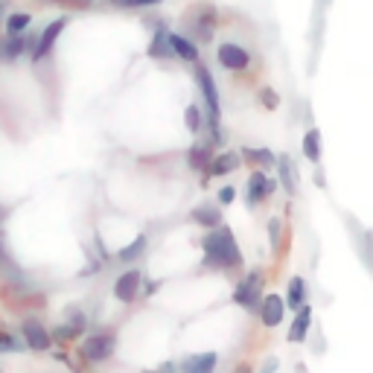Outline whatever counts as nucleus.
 Returning a JSON list of instances; mask_svg holds the SVG:
<instances>
[{
  "label": "nucleus",
  "mask_w": 373,
  "mask_h": 373,
  "mask_svg": "<svg viewBox=\"0 0 373 373\" xmlns=\"http://www.w3.org/2000/svg\"><path fill=\"white\" fill-rule=\"evenodd\" d=\"M204 254H207L210 263H216V266H225V268L239 266V248H236L228 228H222L219 233L204 236Z\"/></svg>",
  "instance_id": "f257e3e1"
},
{
  "label": "nucleus",
  "mask_w": 373,
  "mask_h": 373,
  "mask_svg": "<svg viewBox=\"0 0 373 373\" xmlns=\"http://www.w3.org/2000/svg\"><path fill=\"white\" fill-rule=\"evenodd\" d=\"M186 23H190V30L198 32V41H207L210 35H213V27H216V12L210 6H193L186 12Z\"/></svg>",
  "instance_id": "f03ea898"
},
{
  "label": "nucleus",
  "mask_w": 373,
  "mask_h": 373,
  "mask_svg": "<svg viewBox=\"0 0 373 373\" xmlns=\"http://www.w3.org/2000/svg\"><path fill=\"white\" fill-rule=\"evenodd\" d=\"M233 297H236V303L245 306V309H254V306L263 303V277H259V271H254L248 280H242Z\"/></svg>",
  "instance_id": "7ed1b4c3"
},
{
  "label": "nucleus",
  "mask_w": 373,
  "mask_h": 373,
  "mask_svg": "<svg viewBox=\"0 0 373 373\" xmlns=\"http://www.w3.org/2000/svg\"><path fill=\"white\" fill-rule=\"evenodd\" d=\"M195 79H198V85H202V91H204L207 108H210V120L216 122V117H219V91H216V82H213V76H210L204 67H198Z\"/></svg>",
  "instance_id": "20e7f679"
},
{
  "label": "nucleus",
  "mask_w": 373,
  "mask_h": 373,
  "mask_svg": "<svg viewBox=\"0 0 373 373\" xmlns=\"http://www.w3.org/2000/svg\"><path fill=\"white\" fill-rule=\"evenodd\" d=\"M114 350V339L111 335H91L88 341H85V356L91 359V362H103V359L111 356Z\"/></svg>",
  "instance_id": "39448f33"
},
{
  "label": "nucleus",
  "mask_w": 373,
  "mask_h": 373,
  "mask_svg": "<svg viewBox=\"0 0 373 373\" xmlns=\"http://www.w3.org/2000/svg\"><path fill=\"white\" fill-rule=\"evenodd\" d=\"M138 286H140V275H138V271H129V275H120V277H117V286H114L117 301H122V303H131V301H134V295H138Z\"/></svg>",
  "instance_id": "423d86ee"
},
{
  "label": "nucleus",
  "mask_w": 373,
  "mask_h": 373,
  "mask_svg": "<svg viewBox=\"0 0 373 373\" xmlns=\"http://www.w3.org/2000/svg\"><path fill=\"white\" fill-rule=\"evenodd\" d=\"M219 61L231 70H242V67H248V53L236 44H222L219 47Z\"/></svg>",
  "instance_id": "0eeeda50"
},
{
  "label": "nucleus",
  "mask_w": 373,
  "mask_h": 373,
  "mask_svg": "<svg viewBox=\"0 0 373 373\" xmlns=\"http://www.w3.org/2000/svg\"><path fill=\"white\" fill-rule=\"evenodd\" d=\"M67 27V18H58V21H53L50 27L41 32V41H39V47H35V58H41V56H47L50 50H53V44H56V39L61 35V30Z\"/></svg>",
  "instance_id": "6e6552de"
},
{
  "label": "nucleus",
  "mask_w": 373,
  "mask_h": 373,
  "mask_svg": "<svg viewBox=\"0 0 373 373\" xmlns=\"http://www.w3.org/2000/svg\"><path fill=\"white\" fill-rule=\"evenodd\" d=\"M23 339H27V344L32 347V350H47L50 347V335L44 332V327L39 324V321H27V324H23Z\"/></svg>",
  "instance_id": "1a4fd4ad"
},
{
  "label": "nucleus",
  "mask_w": 373,
  "mask_h": 373,
  "mask_svg": "<svg viewBox=\"0 0 373 373\" xmlns=\"http://www.w3.org/2000/svg\"><path fill=\"white\" fill-rule=\"evenodd\" d=\"M271 190H275V181L266 178L263 172H254L251 181H248V198H251L254 204H257V202H263V198H266Z\"/></svg>",
  "instance_id": "9d476101"
},
{
  "label": "nucleus",
  "mask_w": 373,
  "mask_h": 373,
  "mask_svg": "<svg viewBox=\"0 0 373 373\" xmlns=\"http://www.w3.org/2000/svg\"><path fill=\"white\" fill-rule=\"evenodd\" d=\"M259 315H263V324L266 327H277L280 321H283V301H280L277 295H268L266 301H263V312H259Z\"/></svg>",
  "instance_id": "9b49d317"
},
{
  "label": "nucleus",
  "mask_w": 373,
  "mask_h": 373,
  "mask_svg": "<svg viewBox=\"0 0 373 373\" xmlns=\"http://www.w3.org/2000/svg\"><path fill=\"white\" fill-rule=\"evenodd\" d=\"M309 318H312V312H309V306H301V312H297L295 324H292V330H289V341H303V339H306Z\"/></svg>",
  "instance_id": "f8f14e48"
},
{
  "label": "nucleus",
  "mask_w": 373,
  "mask_h": 373,
  "mask_svg": "<svg viewBox=\"0 0 373 373\" xmlns=\"http://www.w3.org/2000/svg\"><path fill=\"white\" fill-rule=\"evenodd\" d=\"M169 47H172V53H178V56L186 58V61H195V56H198L195 44L186 41V39H181V35H169Z\"/></svg>",
  "instance_id": "ddd939ff"
},
{
  "label": "nucleus",
  "mask_w": 373,
  "mask_h": 373,
  "mask_svg": "<svg viewBox=\"0 0 373 373\" xmlns=\"http://www.w3.org/2000/svg\"><path fill=\"white\" fill-rule=\"evenodd\" d=\"M277 169H280L283 186H286L289 193H295V190H297V172H295V167H292V160H289V158H280V160H277Z\"/></svg>",
  "instance_id": "4468645a"
},
{
  "label": "nucleus",
  "mask_w": 373,
  "mask_h": 373,
  "mask_svg": "<svg viewBox=\"0 0 373 373\" xmlns=\"http://www.w3.org/2000/svg\"><path fill=\"white\" fill-rule=\"evenodd\" d=\"M216 365V356L213 353H207V356H193V359H186L184 362V370H190V373H210Z\"/></svg>",
  "instance_id": "2eb2a0df"
},
{
  "label": "nucleus",
  "mask_w": 373,
  "mask_h": 373,
  "mask_svg": "<svg viewBox=\"0 0 373 373\" xmlns=\"http://www.w3.org/2000/svg\"><path fill=\"white\" fill-rule=\"evenodd\" d=\"M193 219L198 222V225H204V228H216L219 222H222L219 210H213V207H195L193 210Z\"/></svg>",
  "instance_id": "dca6fc26"
},
{
  "label": "nucleus",
  "mask_w": 373,
  "mask_h": 373,
  "mask_svg": "<svg viewBox=\"0 0 373 373\" xmlns=\"http://www.w3.org/2000/svg\"><path fill=\"white\" fill-rule=\"evenodd\" d=\"M303 155L309 160H318L321 158V131L318 129L306 131V138H303Z\"/></svg>",
  "instance_id": "f3484780"
},
{
  "label": "nucleus",
  "mask_w": 373,
  "mask_h": 373,
  "mask_svg": "<svg viewBox=\"0 0 373 373\" xmlns=\"http://www.w3.org/2000/svg\"><path fill=\"white\" fill-rule=\"evenodd\" d=\"M172 53V47H169V35L167 32H160L158 39H155V44L149 47V56H158V58H167Z\"/></svg>",
  "instance_id": "a211bd4d"
},
{
  "label": "nucleus",
  "mask_w": 373,
  "mask_h": 373,
  "mask_svg": "<svg viewBox=\"0 0 373 373\" xmlns=\"http://www.w3.org/2000/svg\"><path fill=\"white\" fill-rule=\"evenodd\" d=\"M143 251H146V236H138L129 248H122V251H120V259H126V263H129V259H138Z\"/></svg>",
  "instance_id": "6ab92c4d"
},
{
  "label": "nucleus",
  "mask_w": 373,
  "mask_h": 373,
  "mask_svg": "<svg viewBox=\"0 0 373 373\" xmlns=\"http://www.w3.org/2000/svg\"><path fill=\"white\" fill-rule=\"evenodd\" d=\"M21 50H23L21 39H6L3 44H0V58H18Z\"/></svg>",
  "instance_id": "aec40b11"
},
{
  "label": "nucleus",
  "mask_w": 373,
  "mask_h": 373,
  "mask_svg": "<svg viewBox=\"0 0 373 373\" xmlns=\"http://www.w3.org/2000/svg\"><path fill=\"white\" fill-rule=\"evenodd\" d=\"M289 303H292V306H303V280H301V277H292V286H289Z\"/></svg>",
  "instance_id": "412c9836"
},
{
  "label": "nucleus",
  "mask_w": 373,
  "mask_h": 373,
  "mask_svg": "<svg viewBox=\"0 0 373 373\" xmlns=\"http://www.w3.org/2000/svg\"><path fill=\"white\" fill-rule=\"evenodd\" d=\"M30 23V15H23V12H18V15H9V21H6V30H9V35H18L23 27Z\"/></svg>",
  "instance_id": "4be33fe9"
},
{
  "label": "nucleus",
  "mask_w": 373,
  "mask_h": 373,
  "mask_svg": "<svg viewBox=\"0 0 373 373\" xmlns=\"http://www.w3.org/2000/svg\"><path fill=\"white\" fill-rule=\"evenodd\" d=\"M231 169H236V155H222V158L213 160V172H216V175H222V172H231Z\"/></svg>",
  "instance_id": "5701e85b"
},
{
  "label": "nucleus",
  "mask_w": 373,
  "mask_h": 373,
  "mask_svg": "<svg viewBox=\"0 0 373 373\" xmlns=\"http://www.w3.org/2000/svg\"><path fill=\"white\" fill-rule=\"evenodd\" d=\"M248 160H257V164H275V155L266 152V149H245Z\"/></svg>",
  "instance_id": "b1692460"
},
{
  "label": "nucleus",
  "mask_w": 373,
  "mask_h": 373,
  "mask_svg": "<svg viewBox=\"0 0 373 373\" xmlns=\"http://www.w3.org/2000/svg\"><path fill=\"white\" fill-rule=\"evenodd\" d=\"M198 126H202V114H198L195 105H190V108H186V129L198 131Z\"/></svg>",
  "instance_id": "393cba45"
},
{
  "label": "nucleus",
  "mask_w": 373,
  "mask_h": 373,
  "mask_svg": "<svg viewBox=\"0 0 373 373\" xmlns=\"http://www.w3.org/2000/svg\"><path fill=\"white\" fill-rule=\"evenodd\" d=\"M204 160H210V155H207V149H193V152H190V167L193 169H198V167H204Z\"/></svg>",
  "instance_id": "a878e982"
},
{
  "label": "nucleus",
  "mask_w": 373,
  "mask_h": 373,
  "mask_svg": "<svg viewBox=\"0 0 373 373\" xmlns=\"http://www.w3.org/2000/svg\"><path fill=\"white\" fill-rule=\"evenodd\" d=\"M259 99H263V105H266V108H277V103H280L277 94L271 91V88H266V91H263V96H259Z\"/></svg>",
  "instance_id": "bb28decb"
},
{
  "label": "nucleus",
  "mask_w": 373,
  "mask_h": 373,
  "mask_svg": "<svg viewBox=\"0 0 373 373\" xmlns=\"http://www.w3.org/2000/svg\"><path fill=\"white\" fill-rule=\"evenodd\" d=\"M117 6H146V3H158V0H114Z\"/></svg>",
  "instance_id": "cd10ccee"
},
{
  "label": "nucleus",
  "mask_w": 373,
  "mask_h": 373,
  "mask_svg": "<svg viewBox=\"0 0 373 373\" xmlns=\"http://www.w3.org/2000/svg\"><path fill=\"white\" fill-rule=\"evenodd\" d=\"M219 198H222V202H225V204H228V202H233V190H231V186H225V190H222V195H219Z\"/></svg>",
  "instance_id": "c85d7f7f"
},
{
  "label": "nucleus",
  "mask_w": 373,
  "mask_h": 373,
  "mask_svg": "<svg viewBox=\"0 0 373 373\" xmlns=\"http://www.w3.org/2000/svg\"><path fill=\"white\" fill-rule=\"evenodd\" d=\"M6 259V251H3V239H0V263Z\"/></svg>",
  "instance_id": "c756f323"
},
{
  "label": "nucleus",
  "mask_w": 373,
  "mask_h": 373,
  "mask_svg": "<svg viewBox=\"0 0 373 373\" xmlns=\"http://www.w3.org/2000/svg\"><path fill=\"white\" fill-rule=\"evenodd\" d=\"M3 219H6V207H3V204H0V222H3Z\"/></svg>",
  "instance_id": "7c9ffc66"
}]
</instances>
